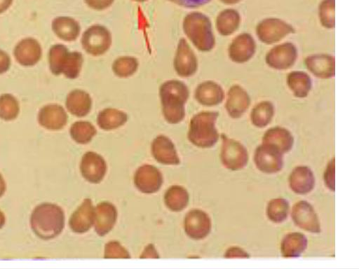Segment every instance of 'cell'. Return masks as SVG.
Wrapping results in <instances>:
<instances>
[{
  "mask_svg": "<svg viewBox=\"0 0 359 269\" xmlns=\"http://www.w3.org/2000/svg\"><path fill=\"white\" fill-rule=\"evenodd\" d=\"M167 207L173 212L183 210L189 203V193L185 188L175 185L168 189L164 195Z\"/></svg>",
  "mask_w": 359,
  "mask_h": 269,
  "instance_id": "cell-33",
  "label": "cell"
},
{
  "mask_svg": "<svg viewBox=\"0 0 359 269\" xmlns=\"http://www.w3.org/2000/svg\"><path fill=\"white\" fill-rule=\"evenodd\" d=\"M11 66V58L7 53L0 49V74L6 72Z\"/></svg>",
  "mask_w": 359,
  "mask_h": 269,
  "instance_id": "cell-44",
  "label": "cell"
},
{
  "mask_svg": "<svg viewBox=\"0 0 359 269\" xmlns=\"http://www.w3.org/2000/svg\"><path fill=\"white\" fill-rule=\"evenodd\" d=\"M222 148L220 158L222 165L228 170L236 171L243 169L248 162L247 149L237 140L221 135Z\"/></svg>",
  "mask_w": 359,
  "mask_h": 269,
  "instance_id": "cell-7",
  "label": "cell"
},
{
  "mask_svg": "<svg viewBox=\"0 0 359 269\" xmlns=\"http://www.w3.org/2000/svg\"><path fill=\"white\" fill-rule=\"evenodd\" d=\"M81 172L86 180L93 184H98L106 174V162L100 155L89 151L82 158Z\"/></svg>",
  "mask_w": 359,
  "mask_h": 269,
  "instance_id": "cell-17",
  "label": "cell"
},
{
  "mask_svg": "<svg viewBox=\"0 0 359 269\" xmlns=\"http://www.w3.org/2000/svg\"><path fill=\"white\" fill-rule=\"evenodd\" d=\"M13 54L20 64L32 67L40 60L42 49L37 40L29 37L22 39L17 43Z\"/></svg>",
  "mask_w": 359,
  "mask_h": 269,
  "instance_id": "cell-18",
  "label": "cell"
},
{
  "mask_svg": "<svg viewBox=\"0 0 359 269\" xmlns=\"http://www.w3.org/2000/svg\"><path fill=\"white\" fill-rule=\"evenodd\" d=\"M283 156V154L274 147L262 143L255 149L254 161L259 170L271 174L282 170Z\"/></svg>",
  "mask_w": 359,
  "mask_h": 269,
  "instance_id": "cell-11",
  "label": "cell"
},
{
  "mask_svg": "<svg viewBox=\"0 0 359 269\" xmlns=\"http://www.w3.org/2000/svg\"><path fill=\"white\" fill-rule=\"evenodd\" d=\"M136 188L144 193H154L161 187L163 177L161 172L151 165L140 167L134 177Z\"/></svg>",
  "mask_w": 359,
  "mask_h": 269,
  "instance_id": "cell-16",
  "label": "cell"
},
{
  "mask_svg": "<svg viewBox=\"0 0 359 269\" xmlns=\"http://www.w3.org/2000/svg\"><path fill=\"white\" fill-rule=\"evenodd\" d=\"M93 101L88 92L81 89L70 91L66 97L65 106L68 111L77 117L87 116L92 109Z\"/></svg>",
  "mask_w": 359,
  "mask_h": 269,
  "instance_id": "cell-24",
  "label": "cell"
},
{
  "mask_svg": "<svg viewBox=\"0 0 359 269\" xmlns=\"http://www.w3.org/2000/svg\"><path fill=\"white\" fill-rule=\"evenodd\" d=\"M274 114L273 104L269 100H263L257 103L251 110L250 121L254 126L263 128L271 122Z\"/></svg>",
  "mask_w": 359,
  "mask_h": 269,
  "instance_id": "cell-32",
  "label": "cell"
},
{
  "mask_svg": "<svg viewBox=\"0 0 359 269\" xmlns=\"http://www.w3.org/2000/svg\"><path fill=\"white\" fill-rule=\"evenodd\" d=\"M308 245L306 237L298 232L285 235L280 244L281 254L285 258L299 256L306 250Z\"/></svg>",
  "mask_w": 359,
  "mask_h": 269,
  "instance_id": "cell-29",
  "label": "cell"
},
{
  "mask_svg": "<svg viewBox=\"0 0 359 269\" xmlns=\"http://www.w3.org/2000/svg\"><path fill=\"white\" fill-rule=\"evenodd\" d=\"M139 67L138 60L130 55L120 56L115 59L111 65L114 75L121 78H127L134 75Z\"/></svg>",
  "mask_w": 359,
  "mask_h": 269,
  "instance_id": "cell-34",
  "label": "cell"
},
{
  "mask_svg": "<svg viewBox=\"0 0 359 269\" xmlns=\"http://www.w3.org/2000/svg\"><path fill=\"white\" fill-rule=\"evenodd\" d=\"M224 107L228 115L232 118H239L249 109L251 99L248 91L241 85H232L225 94Z\"/></svg>",
  "mask_w": 359,
  "mask_h": 269,
  "instance_id": "cell-13",
  "label": "cell"
},
{
  "mask_svg": "<svg viewBox=\"0 0 359 269\" xmlns=\"http://www.w3.org/2000/svg\"><path fill=\"white\" fill-rule=\"evenodd\" d=\"M151 153L154 158L162 164L175 165L180 163L174 144L165 135H158L153 140Z\"/></svg>",
  "mask_w": 359,
  "mask_h": 269,
  "instance_id": "cell-21",
  "label": "cell"
},
{
  "mask_svg": "<svg viewBox=\"0 0 359 269\" xmlns=\"http://www.w3.org/2000/svg\"><path fill=\"white\" fill-rule=\"evenodd\" d=\"M112 37L110 31L102 25H93L82 34L81 44L85 52L93 57L105 54L111 48Z\"/></svg>",
  "mask_w": 359,
  "mask_h": 269,
  "instance_id": "cell-6",
  "label": "cell"
},
{
  "mask_svg": "<svg viewBox=\"0 0 359 269\" xmlns=\"http://www.w3.org/2000/svg\"><path fill=\"white\" fill-rule=\"evenodd\" d=\"M241 22L240 13L235 9L227 8L222 11L217 16L215 27L217 32L224 36L233 34Z\"/></svg>",
  "mask_w": 359,
  "mask_h": 269,
  "instance_id": "cell-30",
  "label": "cell"
},
{
  "mask_svg": "<svg viewBox=\"0 0 359 269\" xmlns=\"http://www.w3.org/2000/svg\"><path fill=\"white\" fill-rule=\"evenodd\" d=\"M262 143L273 146L284 154L292 149L294 137L287 128L276 126L268 129L264 132Z\"/></svg>",
  "mask_w": 359,
  "mask_h": 269,
  "instance_id": "cell-22",
  "label": "cell"
},
{
  "mask_svg": "<svg viewBox=\"0 0 359 269\" xmlns=\"http://www.w3.org/2000/svg\"><path fill=\"white\" fill-rule=\"evenodd\" d=\"M224 4H235L241 1V0H220Z\"/></svg>",
  "mask_w": 359,
  "mask_h": 269,
  "instance_id": "cell-47",
  "label": "cell"
},
{
  "mask_svg": "<svg viewBox=\"0 0 359 269\" xmlns=\"http://www.w3.org/2000/svg\"><path fill=\"white\" fill-rule=\"evenodd\" d=\"M133 1H135V2H140V3H142V2H144L147 0H131Z\"/></svg>",
  "mask_w": 359,
  "mask_h": 269,
  "instance_id": "cell-48",
  "label": "cell"
},
{
  "mask_svg": "<svg viewBox=\"0 0 359 269\" xmlns=\"http://www.w3.org/2000/svg\"><path fill=\"white\" fill-rule=\"evenodd\" d=\"M141 258H158V255L152 244H149L144 251L142 254L140 256Z\"/></svg>",
  "mask_w": 359,
  "mask_h": 269,
  "instance_id": "cell-45",
  "label": "cell"
},
{
  "mask_svg": "<svg viewBox=\"0 0 359 269\" xmlns=\"http://www.w3.org/2000/svg\"><path fill=\"white\" fill-rule=\"evenodd\" d=\"M86 4L95 11H103L110 7L114 0H84Z\"/></svg>",
  "mask_w": 359,
  "mask_h": 269,
  "instance_id": "cell-41",
  "label": "cell"
},
{
  "mask_svg": "<svg viewBox=\"0 0 359 269\" xmlns=\"http://www.w3.org/2000/svg\"><path fill=\"white\" fill-rule=\"evenodd\" d=\"M95 207L90 199H85L71 218L70 225L76 233H85L93 226Z\"/></svg>",
  "mask_w": 359,
  "mask_h": 269,
  "instance_id": "cell-26",
  "label": "cell"
},
{
  "mask_svg": "<svg viewBox=\"0 0 359 269\" xmlns=\"http://www.w3.org/2000/svg\"><path fill=\"white\" fill-rule=\"evenodd\" d=\"M13 0H0V14L5 12L12 4Z\"/></svg>",
  "mask_w": 359,
  "mask_h": 269,
  "instance_id": "cell-46",
  "label": "cell"
},
{
  "mask_svg": "<svg viewBox=\"0 0 359 269\" xmlns=\"http://www.w3.org/2000/svg\"><path fill=\"white\" fill-rule=\"evenodd\" d=\"M117 219L114 205L109 202H102L95 207L94 228L96 233L103 236L114 228Z\"/></svg>",
  "mask_w": 359,
  "mask_h": 269,
  "instance_id": "cell-20",
  "label": "cell"
},
{
  "mask_svg": "<svg viewBox=\"0 0 359 269\" xmlns=\"http://www.w3.org/2000/svg\"><path fill=\"white\" fill-rule=\"evenodd\" d=\"M318 18L321 25L328 29H334V0H323L318 7Z\"/></svg>",
  "mask_w": 359,
  "mask_h": 269,
  "instance_id": "cell-38",
  "label": "cell"
},
{
  "mask_svg": "<svg viewBox=\"0 0 359 269\" xmlns=\"http://www.w3.org/2000/svg\"><path fill=\"white\" fill-rule=\"evenodd\" d=\"M184 33L194 47L201 52L211 51L216 41L210 19L203 13H188L182 22Z\"/></svg>",
  "mask_w": 359,
  "mask_h": 269,
  "instance_id": "cell-2",
  "label": "cell"
},
{
  "mask_svg": "<svg viewBox=\"0 0 359 269\" xmlns=\"http://www.w3.org/2000/svg\"><path fill=\"white\" fill-rule=\"evenodd\" d=\"M334 158H332L327 165L324 174V181L326 186L331 191H334Z\"/></svg>",
  "mask_w": 359,
  "mask_h": 269,
  "instance_id": "cell-40",
  "label": "cell"
},
{
  "mask_svg": "<svg viewBox=\"0 0 359 269\" xmlns=\"http://www.w3.org/2000/svg\"><path fill=\"white\" fill-rule=\"evenodd\" d=\"M104 258H129L128 251L116 241H111L104 247Z\"/></svg>",
  "mask_w": 359,
  "mask_h": 269,
  "instance_id": "cell-39",
  "label": "cell"
},
{
  "mask_svg": "<svg viewBox=\"0 0 359 269\" xmlns=\"http://www.w3.org/2000/svg\"><path fill=\"white\" fill-rule=\"evenodd\" d=\"M289 186L295 193L304 195L310 193L315 186V177L307 166H297L289 176Z\"/></svg>",
  "mask_w": 359,
  "mask_h": 269,
  "instance_id": "cell-23",
  "label": "cell"
},
{
  "mask_svg": "<svg viewBox=\"0 0 359 269\" xmlns=\"http://www.w3.org/2000/svg\"><path fill=\"white\" fill-rule=\"evenodd\" d=\"M225 258H248L249 254L238 247H229L224 255Z\"/></svg>",
  "mask_w": 359,
  "mask_h": 269,
  "instance_id": "cell-43",
  "label": "cell"
},
{
  "mask_svg": "<svg viewBox=\"0 0 359 269\" xmlns=\"http://www.w3.org/2000/svg\"><path fill=\"white\" fill-rule=\"evenodd\" d=\"M51 28L59 39L68 42L76 40L81 32L79 22L69 16H59L53 19Z\"/></svg>",
  "mask_w": 359,
  "mask_h": 269,
  "instance_id": "cell-27",
  "label": "cell"
},
{
  "mask_svg": "<svg viewBox=\"0 0 359 269\" xmlns=\"http://www.w3.org/2000/svg\"><path fill=\"white\" fill-rule=\"evenodd\" d=\"M170 1L180 6L194 8L205 5L212 0H169Z\"/></svg>",
  "mask_w": 359,
  "mask_h": 269,
  "instance_id": "cell-42",
  "label": "cell"
},
{
  "mask_svg": "<svg viewBox=\"0 0 359 269\" xmlns=\"http://www.w3.org/2000/svg\"><path fill=\"white\" fill-rule=\"evenodd\" d=\"M128 118L127 113L121 110L106 108L99 112L96 122L100 129L109 131L123 126Z\"/></svg>",
  "mask_w": 359,
  "mask_h": 269,
  "instance_id": "cell-31",
  "label": "cell"
},
{
  "mask_svg": "<svg viewBox=\"0 0 359 269\" xmlns=\"http://www.w3.org/2000/svg\"><path fill=\"white\" fill-rule=\"evenodd\" d=\"M184 226L187 235L191 238L198 240H202L209 235L212 223L206 212L195 209L187 214Z\"/></svg>",
  "mask_w": 359,
  "mask_h": 269,
  "instance_id": "cell-14",
  "label": "cell"
},
{
  "mask_svg": "<svg viewBox=\"0 0 359 269\" xmlns=\"http://www.w3.org/2000/svg\"><path fill=\"white\" fill-rule=\"evenodd\" d=\"M18 102L13 95L6 93L0 95V118L11 120L18 116Z\"/></svg>",
  "mask_w": 359,
  "mask_h": 269,
  "instance_id": "cell-37",
  "label": "cell"
},
{
  "mask_svg": "<svg viewBox=\"0 0 359 269\" xmlns=\"http://www.w3.org/2000/svg\"><path fill=\"white\" fill-rule=\"evenodd\" d=\"M69 132L75 142L85 144L93 139L97 133V130L90 122L80 120L72 125Z\"/></svg>",
  "mask_w": 359,
  "mask_h": 269,
  "instance_id": "cell-36",
  "label": "cell"
},
{
  "mask_svg": "<svg viewBox=\"0 0 359 269\" xmlns=\"http://www.w3.org/2000/svg\"><path fill=\"white\" fill-rule=\"evenodd\" d=\"M162 113L170 124L182 121L185 116V104L189 97V90L182 81L175 79L163 83L159 88Z\"/></svg>",
  "mask_w": 359,
  "mask_h": 269,
  "instance_id": "cell-1",
  "label": "cell"
},
{
  "mask_svg": "<svg viewBox=\"0 0 359 269\" xmlns=\"http://www.w3.org/2000/svg\"><path fill=\"white\" fill-rule=\"evenodd\" d=\"M217 111H202L190 120L187 137L197 147L210 148L217 142L219 134L216 127Z\"/></svg>",
  "mask_w": 359,
  "mask_h": 269,
  "instance_id": "cell-3",
  "label": "cell"
},
{
  "mask_svg": "<svg viewBox=\"0 0 359 269\" xmlns=\"http://www.w3.org/2000/svg\"><path fill=\"white\" fill-rule=\"evenodd\" d=\"M256 50L254 37L250 33L243 32L231 40L228 47V56L233 62L243 64L254 57Z\"/></svg>",
  "mask_w": 359,
  "mask_h": 269,
  "instance_id": "cell-10",
  "label": "cell"
},
{
  "mask_svg": "<svg viewBox=\"0 0 359 269\" xmlns=\"http://www.w3.org/2000/svg\"><path fill=\"white\" fill-rule=\"evenodd\" d=\"M48 57L49 69L53 74H63L69 79H75L80 75L83 63L81 53L70 52L66 46L58 43L50 47Z\"/></svg>",
  "mask_w": 359,
  "mask_h": 269,
  "instance_id": "cell-4",
  "label": "cell"
},
{
  "mask_svg": "<svg viewBox=\"0 0 359 269\" xmlns=\"http://www.w3.org/2000/svg\"><path fill=\"white\" fill-rule=\"evenodd\" d=\"M298 59V49L292 42L275 44L266 54V65L275 70L284 71L290 69Z\"/></svg>",
  "mask_w": 359,
  "mask_h": 269,
  "instance_id": "cell-8",
  "label": "cell"
},
{
  "mask_svg": "<svg viewBox=\"0 0 359 269\" xmlns=\"http://www.w3.org/2000/svg\"><path fill=\"white\" fill-rule=\"evenodd\" d=\"M305 66L313 76L320 79H330L335 75V58L327 53H316L307 56Z\"/></svg>",
  "mask_w": 359,
  "mask_h": 269,
  "instance_id": "cell-15",
  "label": "cell"
},
{
  "mask_svg": "<svg viewBox=\"0 0 359 269\" xmlns=\"http://www.w3.org/2000/svg\"><path fill=\"white\" fill-rule=\"evenodd\" d=\"M39 121L50 130H60L67 122V115L64 108L56 104L44 106L39 111Z\"/></svg>",
  "mask_w": 359,
  "mask_h": 269,
  "instance_id": "cell-25",
  "label": "cell"
},
{
  "mask_svg": "<svg viewBox=\"0 0 359 269\" xmlns=\"http://www.w3.org/2000/svg\"><path fill=\"white\" fill-rule=\"evenodd\" d=\"M286 83L292 94L297 98L306 97L312 88L310 75L303 71H290L287 75Z\"/></svg>",
  "mask_w": 359,
  "mask_h": 269,
  "instance_id": "cell-28",
  "label": "cell"
},
{
  "mask_svg": "<svg viewBox=\"0 0 359 269\" xmlns=\"http://www.w3.org/2000/svg\"><path fill=\"white\" fill-rule=\"evenodd\" d=\"M295 32L289 22L278 18H266L257 25L255 33L257 39L266 45H275Z\"/></svg>",
  "mask_w": 359,
  "mask_h": 269,
  "instance_id": "cell-5",
  "label": "cell"
},
{
  "mask_svg": "<svg viewBox=\"0 0 359 269\" xmlns=\"http://www.w3.org/2000/svg\"><path fill=\"white\" fill-rule=\"evenodd\" d=\"M194 97L197 102L203 106H215L224 100L225 92L218 83L208 80L197 85Z\"/></svg>",
  "mask_w": 359,
  "mask_h": 269,
  "instance_id": "cell-19",
  "label": "cell"
},
{
  "mask_svg": "<svg viewBox=\"0 0 359 269\" xmlns=\"http://www.w3.org/2000/svg\"><path fill=\"white\" fill-rule=\"evenodd\" d=\"M173 67L176 74L182 78L191 77L198 70L197 57L184 38H181L178 41L173 60Z\"/></svg>",
  "mask_w": 359,
  "mask_h": 269,
  "instance_id": "cell-9",
  "label": "cell"
},
{
  "mask_svg": "<svg viewBox=\"0 0 359 269\" xmlns=\"http://www.w3.org/2000/svg\"><path fill=\"white\" fill-rule=\"evenodd\" d=\"M291 217L299 228L312 233L321 231L320 222L313 207L306 200L296 202L291 211Z\"/></svg>",
  "mask_w": 359,
  "mask_h": 269,
  "instance_id": "cell-12",
  "label": "cell"
},
{
  "mask_svg": "<svg viewBox=\"0 0 359 269\" xmlns=\"http://www.w3.org/2000/svg\"><path fill=\"white\" fill-rule=\"evenodd\" d=\"M290 212L288 201L282 198L271 200L266 206V216L273 223H280L287 219Z\"/></svg>",
  "mask_w": 359,
  "mask_h": 269,
  "instance_id": "cell-35",
  "label": "cell"
}]
</instances>
